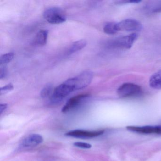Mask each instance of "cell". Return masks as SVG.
<instances>
[{
    "instance_id": "obj_5",
    "label": "cell",
    "mask_w": 161,
    "mask_h": 161,
    "mask_svg": "<svg viewBox=\"0 0 161 161\" xmlns=\"http://www.w3.org/2000/svg\"><path fill=\"white\" fill-rule=\"evenodd\" d=\"M93 75L92 71H86L74 78H71V82L75 91L87 87L93 80Z\"/></svg>"
},
{
    "instance_id": "obj_19",
    "label": "cell",
    "mask_w": 161,
    "mask_h": 161,
    "mask_svg": "<svg viewBox=\"0 0 161 161\" xmlns=\"http://www.w3.org/2000/svg\"><path fill=\"white\" fill-rule=\"evenodd\" d=\"M73 145H74V146H75V147L84 149H89L92 147L91 144H88V143H83V142H75V143L73 144Z\"/></svg>"
},
{
    "instance_id": "obj_22",
    "label": "cell",
    "mask_w": 161,
    "mask_h": 161,
    "mask_svg": "<svg viewBox=\"0 0 161 161\" xmlns=\"http://www.w3.org/2000/svg\"><path fill=\"white\" fill-rule=\"evenodd\" d=\"M7 104L6 103H1L0 104V114H2V113L7 109Z\"/></svg>"
},
{
    "instance_id": "obj_12",
    "label": "cell",
    "mask_w": 161,
    "mask_h": 161,
    "mask_svg": "<svg viewBox=\"0 0 161 161\" xmlns=\"http://www.w3.org/2000/svg\"><path fill=\"white\" fill-rule=\"evenodd\" d=\"M86 41L84 39L74 42L68 50L67 54L70 55L83 49L86 46Z\"/></svg>"
},
{
    "instance_id": "obj_3",
    "label": "cell",
    "mask_w": 161,
    "mask_h": 161,
    "mask_svg": "<svg viewBox=\"0 0 161 161\" xmlns=\"http://www.w3.org/2000/svg\"><path fill=\"white\" fill-rule=\"evenodd\" d=\"M118 95L120 97L127 98L137 97L142 94L141 87L132 83H125L121 85L117 89Z\"/></svg>"
},
{
    "instance_id": "obj_18",
    "label": "cell",
    "mask_w": 161,
    "mask_h": 161,
    "mask_svg": "<svg viewBox=\"0 0 161 161\" xmlns=\"http://www.w3.org/2000/svg\"><path fill=\"white\" fill-rule=\"evenodd\" d=\"M14 86L13 84L10 83L6 85L5 86L2 87L0 89V94L1 95H5L7 93H9L10 91H12L14 89Z\"/></svg>"
},
{
    "instance_id": "obj_6",
    "label": "cell",
    "mask_w": 161,
    "mask_h": 161,
    "mask_svg": "<svg viewBox=\"0 0 161 161\" xmlns=\"http://www.w3.org/2000/svg\"><path fill=\"white\" fill-rule=\"evenodd\" d=\"M117 23L119 31H139L143 29L142 24L138 20L134 19H124Z\"/></svg>"
},
{
    "instance_id": "obj_10",
    "label": "cell",
    "mask_w": 161,
    "mask_h": 161,
    "mask_svg": "<svg viewBox=\"0 0 161 161\" xmlns=\"http://www.w3.org/2000/svg\"><path fill=\"white\" fill-rule=\"evenodd\" d=\"M126 129L129 131L142 134L155 133L161 134V126H128Z\"/></svg>"
},
{
    "instance_id": "obj_13",
    "label": "cell",
    "mask_w": 161,
    "mask_h": 161,
    "mask_svg": "<svg viewBox=\"0 0 161 161\" xmlns=\"http://www.w3.org/2000/svg\"><path fill=\"white\" fill-rule=\"evenodd\" d=\"M151 87L156 89H161V70L153 74L150 78Z\"/></svg>"
},
{
    "instance_id": "obj_14",
    "label": "cell",
    "mask_w": 161,
    "mask_h": 161,
    "mask_svg": "<svg viewBox=\"0 0 161 161\" xmlns=\"http://www.w3.org/2000/svg\"><path fill=\"white\" fill-rule=\"evenodd\" d=\"M145 9L148 13L151 14L161 13V2H154L147 4L145 7Z\"/></svg>"
},
{
    "instance_id": "obj_15",
    "label": "cell",
    "mask_w": 161,
    "mask_h": 161,
    "mask_svg": "<svg viewBox=\"0 0 161 161\" xmlns=\"http://www.w3.org/2000/svg\"><path fill=\"white\" fill-rule=\"evenodd\" d=\"M103 31L107 34H115L119 31L118 23L116 22H108L103 27Z\"/></svg>"
},
{
    "instance_id": "obj_4",
    "label": "cell",
    "mask_w": 161,
    "mask_h": 161,
    "mask_svg": "<svg viewBox=\"0 0 161 161\" xmlns=\"http://www.w3.org/2000/svg\"><path fill=\"white\" fill-rule=\"evenodd\" d=\"M137 38L138 35L136 33L117 37L111 41L110 46L117 48L129 49L131 48Z\"/></svg>"
},
{
    "instance_id": "obj_8",
    "label": "cell",
    "mask_w": 161,
    "mask_h": 161,
    "mask_svg": "<svg viewBox=\"0 0 161 161\" xmlns=\"http://www.w3.org/2000/svg\"><path fill=\"white\" fill-rule=\"evenodd\" d=\"M44 141L43 136L38 134H31L25 137L21 143L23 148L35 147L42 143Z\"/></svg>"
},
{
    "instance_id": "obj_20",
    "label": "cell",
    "mask_w": 161,
    "mask_h": 161,
    "mask_svg": "<svg viewBox=\"0 0 161 161\" xmlns=\"http://www.w3.org/2000/svg\"><path fill=\"white\" fill-rule=\"evenodd\" d=\"M140 1H137V0H129V1H120L117 2L118 4H126L128 3H139L140 2Z\"/></svg>"
},
{
    "instance_id": "obj_16",
    "label": "cell",
    "mask_w": 161,
    "mask_h": 161,
    "mask_svg": "<svg viewBox=\"0 0 161 161\" xmlns=\"http://www.w3.org/2000/svg\"><path fill=\"white\" fill-rule=\"evenodd\" d=\"M14 57V53L13 52L3 54L0 57V64L2 65L8 64L13 60Z\"/></svg>"
},
{
    "instance_id": "obj_11",
    "label": "cell",
    "mask_w": 161,
    "mask_h": 161,
    "mask_svg": "<svg viewBox=\"0 0 161 161\" xmlns=\"http://www.w3.org/2000/svg\"><path fill=\"white\" fill-rule=\"evenodd\" d=\"M48 31L47 30H40L38 32L34 38V43L39 46L46 45L47 40Z\"/></svg>"
},
{
    "instance_id": "obj_9",
    "label": "cell",
    "mask_w": 161,
    "mask_h": 161,
    "mask_svg": "<svg viewBox=\"0 0 161 161\" xmlns=\"http://www.w3.org/2000/svg\"><path fill=\"white\" fill-rule=\"evenodd\" d=\"M89 94H81L69 99L62 108L63 113H66L78 106L83 100L89 97Z\"/></svg>"
},
{
    "instance_id": "obj_7",
    "label": "cell",
    "mask_w": 161,
    "mask_h": 161,
    "mask_svg": "<svg viewBox=\"0 0 161 161\" xmlns=\"http://www.w3.org/2000/svg\"><path fill=\"white\" fill-rule=\"evenodd\" d=\"M104 133L103 130L87 131L84 130H76L70 131L66 133L67 136L78 138H92L101 135Z\"/></svg>"
},
{
    "instance_id": "obj_17",
    "label": "cell",
    "mask_w": 161,
    "mask_h": 161,
    "mask_svg": "<svg viewBox=\"0 0 161 161\" xmlns=\"http://www.w3.org/2000/svg\"><path fill=\"white\" fill-rule=\"evenodd\" d=\"M53 86L51 85H48L46 86L42 90L40 93L41 97L45 98L47 97L51 94L52 92Z\"/></svg>"
},
{
    "instance_id": "obj_2",
    "label": "cell",
    "mask_w": 161,
    "mask_h": 161,
    "mask_svg": "<svg viewBox=\"0 0 161 161\" xmlns=\"http://www.w3.org/2000/svg\"><path fill=\"white\" fill-rule=\"evenodd\" d=\"M74 91L72 86L68 80H67L57 86L53 90L51 98L52 102L53 103L60 102Z\"/></svg>"
},
{
    "instance_id": "obj_1",
    "label": "cell",
    "mask_w": 161,
    "mask_h": 161,
    "mask_svg": "<svg viewBox=\"0 0 161 161\" xmlns=\"http://www.w3.org/2000/svg\"><path fill=\"white\" fill-rule=\"evenodd\" d=\"M44 19L52 24H60L65 22L66 16L61 8L50 7L45 10L43 14Z\"/></svg>"
},
{
    "instance_id": "obj_21",
    "label": "cell",
    "mask_w": 161,
    "mask_h": 161,
    "mask_svg": "<svg viewBox=\"0 0 161 161\" xmlns=\"http://www.w3.org/2000/svg\"><path fill=\"white\" fill-rule=\"evenodd\" d=\"M7 75V69L5 67H2L0 69V79L5 78Z\"/></svg>"
}]
</instances>
